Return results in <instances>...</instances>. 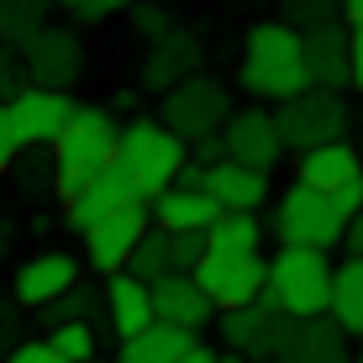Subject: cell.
I'll list each match as a JSON object with an SVG mask.
<instances>
[{
  "label": "cell",
  "mask_w": 363,
  "mask_h": 363,
  "mask_svg": "<svg viewBox=\"0 0 363 363\" xmlns=\"http://www.w3.org/2000/svg\"><path fill=\"white\" fill-rule=\"evenodd\" d=\"M242 90L253 100H290L311 84L306 74V43H300V27L290 21H258L242 43Z\"/></svg>",
  "instance_id": "cell-1"
},
{
  "label": "cell",
  "mask_w": 363,
  "mask_h": 363,
  "mask_svg": "<svg viewBox=\"0 0 363 363\" xmlns=\"http://www.w3.org/2000/svg\"><path fill=\"white\" fill-rule=\"evenodd\" d=\"M116 116H111L106 106H74V116H69V127L58 132V143L48 147L53 153V190L58 200H69V195H79L84 190V179H95L106 164H116Z\"/></svg>",
  "instance_id": "cell-2"
},
{
  "label": "cell",
  "mask_w": 363,
  "mask_h": 363,
  "mask_svg": "<svg viewBox=\"0 0 363 363\" xmlns=\"http://www.w3.org/2000/svg\"><path fill=\"white\" fill-rule=\"evenodd\" d=\"M116 164L153 206V195H164L179 179V169L190 164V143L174 127H164V116H132L116 137Z\"/></svg>",
  "instance_id": "cell-3"
},
{
  "label": "cell",
  "mask_w": 363,
  "mask_h": 363,
  "mask_svg": "<svg viewBox=\"0 0 363 363\" xmlns=\"http://www.w3.org/2000/svg\"><path fill=\"white\" fill-rule=\"evenodd\" d=\"M332 253L327 247H300V242H279V253L269 258V290L279 295V306L290 316H321L332 311Z\"/></svg>",
  "instance_id": "cell-4"
},
{
  "label": "cell",
  "mask_w": 363,
  "mask_h": 363,
  "mask_svg": "<svg viewBox=\"0 0 363 363\" xmlns=\"http://www.w3.org/2000/svg\"><path fill=\"white\" fill-rule=\"evenodd\" d=\"M295 327H300V316H290L274 290H264V295L242 300V306L221 311V342H227V353H242V358H253V363L279 358L284 347H290Z\"/></svg>",
  "instance_id": "cell-5"
},
{
  "label": "cell",
  "mask_w": 363,
  "mask_h": 363,
  "mask_svg": "<svg viewBox=\"0 0 363 363\" xmlns=\"http://www.w3.org/2000/svg\"><path fill=\"white\" fill-rule=\"evenodd\" d=\"M274 121H279L284 153H306V147H321V143H342L347 127H353V111H347L342 90L306 84L300 95L274 106Z\"/></svg>",
  "instance_id": "cell-6"
},
{
  "label": "cell",
  "mask_w": 363,
  "mask_h": 363,
  "mask_svg": "<svg viewBox=\"0 0 363 363\" xmlns=\"http://www.w3.org/2000/svg\"><path fill=\"white\" fill-rule=\"evenodd\" d=\"M347 232V216L332 206L327 190H316V184H290V190L279 195V206H274V237L279 242H300V247H332L342 242Z\"/></svg>",
  "instance_id": "cell-7"
},
{
  "label": "cell",
  "mask_w": 363,
  "mask_h": 363,
  "mask_svg": "<svg viewBox=\"0 0 363 363\" xmlns=\"http://www.w3.org/2000/svg\"><path fill=\"white\" fill-rule=\"evenodd\" d=\"M158 116H164V127H174L184 143H195V137H211V132L227 127L232 95H227V84L211 79V74H190L184 84H174V90L158 100Z\"/></svg>",
  "instance_id": "cell-8"
},
{
  "label": "cell",
  "mask_w": 363,
  "mask_h": 363,
  "mask_svg": "<svg viewBox=\"0 0 363 363\" xmlns=\"http://www.w3.org/2000/svg\"><path fill=\"white\" fill-rule=\"evenodd\" d=\"M84 43L74 27H53L48 21L32 43H21V64H27L32 84H48V90H74L84 79Z\"/></svg>",
  "instance_id": "cell-9"
},
{
  "label": "cell",
  "mask_w": 363,
  "mask_h": 363,
  "mask_svg": "<svg viewBox=\"0 0 363 363\" xmlns=\"http://www.w3.org/2000/svg\"><path fill=\"white\" fill-rule=\"evenodd\" d=\"M74 100L69 90H48V84H27L16 100H6V116H11V132H16L21 147H53L58 132L69 127L74 116Z\"/></svg>",
  "instance_id": "cell-10"
},
{
  "label": "cell",
  "mask_w": 363,
  "mask_h": 363,
  "mask_svg": "<svg viewBox=\"0 0 363 363\" xmlns=\"http://www.w3.org/2000/svg\"><path fill=\"white\" fill-rule=\"evenodd\" d=\"M190 274L206 284V295L216 300L221 311L269 290V258H258V253H216V247H206V258H200Z\"/></svg>",
  "instance_id": "cell-11"
},
{
  "label": "cell",
  "mask_w": 363,
  "mask_h": 363,
  "mask_svg": "<svg viewBox=\"0 0 363 363\" xmlns=\"http://www.w3.org/2000/svg\"><path fill=\"white\" fill-rule=\"evenodd\" d=\"M153 227V216H147V206H121L111 211V216H100L90 232H84V264L95 274H121L137 247V237Z\"/></svg>",
  "instance_id": "cell-12"
},
{
  "label": "cell",
  "mask_w": 363,
  "mask_h": 363,
  "mask_svg": "<svg viewBox=\"0 0 363 363\" xmlns=\"http://www.w3.org/2000/svg\"><path fill=\"white\" fill-rule=\"evenodd\" d=\"M79 279H84V264L74 253H37V258H27V264H16V274H11V295H16L21 311H48Z\"/></svg>",
  "instance_id": "cell-13"
},
{
  "label": "cell",
  "mask_w": 363,
  "mask_h": 363,
  "mask_svg": "<svg viewBox=\"0 0 363 363\" xmlns=\"http://www.w3.org/2000/svg\"><path fill=\"white\" fill-rule=\"evenodd\" d=\"M221 143H227V158L247 169H274L284 158V137H279V121H274L269 106H247V111H232L227 127H221Z\"/></svg>",
  "instance_id": "cell-14"
},
{
  "label": "cell",
  "mask_w": 363,
  "mask_h": 363,
  "mask_svg": "<svg viewBox=\"0 0 363 363\" xmlns=\"http://www.w3.org/2000/svg\"><path fill=\"white\" fill-rule=\"evenodd\" d=\"M121 206H147V200H143V190L127 179V169H121V164H106L95 179H84L79 195L64 200V221H69V232L84 237L100 216H111V211H121Z\"/></svg>",
  "instance_id": "cell-15"
},
{
  "label": "cell",
  "mask_w": 363,
  "mask_h": 363,
  "mask_svg": "<svg viewBox=\"0 0 363 363\" xmlns=\"http://www.w3.org/2000/svg\"><path fill=\"white\" fill-rule=\"evenodd\" d=\"M200 37L184 32V27H169L164 37L147 43V58H143V90L147 95H169L174 84H184L190 74H200Z\"/></svg>",
  "instance_id": "cell-16"
},
{
  "label": "cell",
  "mask_w": 363,
  "mask_h": 363,
  "mask_svg": "<svg viewBox=\"0 0 363 363\" xmlns=\"http://www.w3.org/2000/svg\"><path fill=\"white\" fill-rule=\"evenodd\" d=\"M153 311H158V321H174V327H184V332H206L221 306L206 295V284H200L190 269H174L164 279H153Z\"/></svg>",
  "instance_id": "cell-17"
},
{
  "label": "cell",
  "mask_w": 363,
  "mask_h": 363,
  "mask_svg": "<svg viewBox=\"0 0 363 363\" xmlns=\"http://www.w3.org/2000/svg\"><path fill=\"white\" fill-rule=\"evenodd\" d=\"M306 43V74L311 84L321 90H347L353 84V53H347V21H321V27H306L300 32Z\"/></svg>",
  "instance_id": "cell-18"
},
{
  "label": "cell",
  "mask_w": 363,
  "mask_h": 363,
  "mask_svg": "<svg viewBox=\"0 0 363 363\" xmlns=\"http://www.w3.org/2000/svg\"><path fill=\"white\" fill-rule=\"evenodd\" d=\"M279 358L284 363H347V358H353V332H347L332 311H321V316L300 321L295 337H290V347H284Z\"/></svg>",
  "instance_id": "cell-19"
},
{
  "label": "cell",
  "mask_w": 363,
  "mask_h": 363,
  "mask_svg": "<svg viewBox=\"0 0 363 363\" xmlns=\"http://www.w3.org/2000/svg\"><path fill=\"white\" fill-rule=\"evenodd\" d=\"M106 316H111L116 342H121V337H132V332H143L147 321H158V311H153V284L137 279L132 269L106 274Z\"/></svg>",
  "instance_id": "cell-20"
},
{
  "label": "cell",
  "mask_w": 363,
  "mask_h": 363,
  "mask_svg": "<svg viewBox=\"0 0 363 363\" xmlns=\"http://www.w3.org/2000/svg\"><path fill=\"white\" fill-rule=\"evenodd\" d=\"M353 174H363V153L358 143H321V147H306V153H295V179L300 184H316V190H337L342 179H353Z\"/></svg>",
  "instance_id": "cell-21"
},
{
  "label": "cell",
  "mask_w": 363,
  "mask_h": 363,
  "mask_svg": "<svg viewBox=\"0 0 363 363\" xmlns=\"http://www.w3.org/2000/svg\"><path fill=\"white\" fill-rule=\"evenodd\" d=\"M206 190L221 200V211H258L269 200V174L237 164V158H221L206 169Z\"/></svg>",
  "instance_id": "cell-22"
},
{
  "label": "cell",
  "mask_w": 363,
  "mask_h": 363,
  "mask_svg": "<svg viewBox=\"0 0 363 363\" xmlns=\"http://www.w3.org/2000/svg\"><path fill=\"white\" fill-rule=\"evenodd\" d=\"M221 216V200L211 190H190V184H169L164 195H153V221L164 232H190V227H211Z\"/></svg>",
  "instance_id": "cell-23"
},
{
  "label": "cell",
  "mask_w": 363,
  "mask_h": 363,
  "mask_svg": "<svg viewBox=\"0 0 363 363\" xmlns=\"http://www.w3.org/2000/svg\"><path fill=\"white\" fill-rule=\"evenodd\" d=\"M190 347H195V332L174 327V321H147L143 332L121 337L116 363H174L179 353H190Z\"/></svg>",
  "instance_id": "cell-24"
},
{
  "label": "cell",
  "mask_w": 363,
  "mask_h": 363,
  "mask_svg": "<svg viewBox=\"0 0 363 363\" xmlns=\"http://www.w3.org/2000/svg\"><path fill=\"white\" fill-rule=\"evenodd\" d=\"M332 316L353 337H363V258L347 253L332 274Z\"/></svg>",
  "instance_id": "cell-25"
},
{
  "label": "cell",
  "mask_w": 363,
  "mask_h": 363,
  "mask_svg": "<svg viewBox=\"0 0 363 363\" xmlns=\"http://www.w3.org/2000/svg\"><path fill=\"white\" fill-rule=\"evenodd\" d=\"M258 242H264L258 211H221L206 227V247H216V253H258Z\"/></svg>",
  "instance_id": "cell-26"
},
{
  "label": "cell",
  "mask_w": 363,
  "mask_h": 363,
  "mask_svg": "<svg viewBox=\"0 0 363 363\" xmlns=\"http://www.w3.org/2000/svg\"><path fill=\"white\" fill-rule=\"evenodd\" d=\"M37 316H48V327H53V321H95L100 327V321H111L106 316V284L100 279H79L69 295H58L53 306L37 311Z\"/></svg>",
  "instance_id": "cell-27"
},
{
  "label": "cell",
  "mask_w": 363,
  "mask_h": 363,
  "mask_svg": "<svg viewBox=\"0 0 363 363\" xmlns=\"http://www.w3.org/2000/svg\"><path fill=\"white\" fill-rule=\"evenodd\" d=\"M48 16H53V0H0V43H32L48 27Z\"/></svg>",
  "instance_id": "cell-28"
},
{
  "label": "cell",
  "mask_w": 363,
  "mask_h": 363,
  "mask_svg": "<svg viewBox=\"0 0 363 363\" xmlns=\"http://www.w3.org/2000/svg\"><path fill=\"white\" fill-rule=\"evenodd\" d=\"M127 269L137 274V279H164V274H174V242H169V232L158 227H147L143 237H137V247H132V258H127Z\"/></svg>",
  "instance_id": "cell-29"
},
{
  "label": "cell",
  "mask_w": 363,
  "mask_h": 363,
  "mask_svg": "<svg viewBox=\"0 0 363 363\" xmlns=\"http://www.w3.org/2000/svg\"><path fill=\"white\" fill-rule=\"evenodd\" d=\"M48 342H53V353L64 358V363H90V358H100V327H95V321H53Z\"/></svg>",
  "instance_id": "cell-30"
},
{
  "label": "cell",
  "mask_w": 363,
  "mask_h": 363,
  "mask_svg": "<svg viewBox=\"0 0 363 363\" xmlns=\"http://www.w3.org/2000/svg\"><path fill=\"white\" fill-rule=\"evenodd\" d=\"M279 11H284V21L290 27H321V21H337L342 16V0H279Z\"/></svg>",
  "instance_id": "cell-31"
},
{
  "label": "cell",
  "mask_w": 363,
  "mask_h": 363,
  "mask_svg": "<svg viewBox=\"0 0 363 363\" xmlns=\"http://www.w3.org/2000/svg\"><path fill=\"white\" fill-rule=\"evenodd\" d=\"M27 84H32V79H27V64H21V48L0 43V106H6V100H16Z\"/></svg>",
  "instance_id": "cell-32"
},
{
  "label": "cell",
  "mask_w": 363,
  "mask_h": 363,
  "mask_svg": "<svg viewBox=\"0 0 363 363\" xmlns=\"http://www.w3.org/2000/svg\"><path fill=\"white\" fill-rule=\"evenodd\" d=\"M37 153H43V147H21V158H16V164H21V190H27V195H37V190H53V158H37Z\"/></svg>",
  "instance_id": "cell-33"
},
{
  "label": "cell",
  "mask_w": 363,
  "mask_h": 363,
  "mask_svg": "<svg viewBox=\"0 0 363 363\" xmlns=\"http://www.w3.org/2000/svg\"><path fill=\"white\" fill-rule=\"evenodd\" d=\"M132 27H137V37L143 43H153V37H164L169 27H174V16L164 6H147V0H132Z\"/></svg>",
  "instance_id": "cell-34"
},
{
  "label": "cell",
  "mask_w": 363,
  "mask_h": 363,
  "mask_svg": "<svg viewBox=\"0 0 363 363\" xmlns=\"http://www.w3.org/2000/svg\"><path fill=\"white\" fill-rule=\"evenodd\" d=\"M174 242V269H195L206 258V227H190V232H169Z\"/></svg>",
  "instance_id": "cell-35"
},
{
  "label": "cell",
  "mask_w": 363,
  "mask_h": 363,
  "mask_svg": "<svg viewBox=\"0 0 363 363\" xmlns=\"http://www.w3.org/2000/svg\"><path fill=\"white\" fill-rule=\"evenodd\" d=\"M27 342V327H21V306H16V295L11 300H0V358L11 353V347H21Z\"/></svg>",
  "instance_id": "cell-36"
},
{
  "label": "cell",
  "mask_w": 363,
  "mask_h": 363,
  "mask_svg": "<svg viewBox=\"0 0 363 363\" xmlns=\"http://www.w3.org/2000/svg\"><path fill=\"white\" fill-rule=\"evenodd\" d=\"M74 21H111L121 11H132V0H64Z\"/></svg>",
  "instance_id": "cell-37"
},
{
  "label": "cell",
  "mask_w": 363,
  "mask_h": 363,
  "mask_svg": "<svg viewBox=\"0 0 363 363\" xmlns=\"http://www.w3.org/2000/svg\"><path fill=\"white\" fill-rule=\"evenodd\" d=\"M0 363H64V358L53 353V342H48V337H27V342L11 347V353L0 358Z\"/></svg>",
  "instance_id": "cell-38"
},
{
  "label": "cell",
  "mask_w": 363,
  "mask_h": 363,
  "mask_svg": "<svg viewBox=\"0 0 363 363\" xmlns=\"http://www.w3.org/2000/svg\"><path fill=\"white\" fill-rule=\"evenodd\" d=\"M332 206L342 211L347 221L358 216V211H363V174H353V179H342V184H337V190H332Z\"/></svg>",
  "instance_id": "cell-39"
},
{
  "label": "cell",
  "mask_w": 363,
  "mask_h": 363,
  "mask_svg": "<svg viewBox=\"0 0 363 363\" xmlns=\"http://www.w3.org/2000/svg\"><path fill=\"white\" fill-rule=\"evenodd\" d=\"M16 158H21V143H16V132H11L6 106H0V174H11V169H16Z\"/></svg>",
  "instance_id": "cell-40"
},
{
  "label": "cell",
  "mask_w": 363,
  "mask_h": 363,
  "mask_svg": "<svg viewBox=\"0 0 363 363\" xmlns=\"http://www.w3.org/2000/svg\"><path fill=\"white\" fill-rule=\"evenodd\" d=\"M190 158H195V164H221V158H227V143H221V132L195 137V143H190Z\"/></svg>",
  "instance_id": "cell-41"
},
{
  "label": "cell",
  "mask_w": 363,
  "mask_h": 363,
  "mask_svg": "<svg viewBox=\"0 0 363 363\" xmlns=\"http://www.w3.org/2000/svg\"><path fill=\"white\" fill-rule=\"evenodd\" d=\"M347 53H353V90H363V21H347Z\"/></svg>",
  "instance_id": "cell-42"
},
{
  "label": "cell",
  "mask_w": 363,
  "mask_h": 363,
  "mask_svg": "<svg viewBox=\"0 0 363 363\" xmlns=\"http://www.w3.org/2000/svg\"><path fill=\"white\" fill-rule=\"evenodd\" d=\"M342 247H347V253H358V258H363V211H358L353 221H347V232H342Z\"/></svg>",
  "instance_id": "cell-43"
},
{
  "label": "cell",
  "mask_w": 363,
  "mask_h": 363,
  "mask_svg": "<svg viewBox=\"0 0 363 363\" xmlns=\"http://www.w3.org/2000/svg\"><path fill=\"white\" fill-rule=\"evenodd\" d=\"M216 358H221V353H211V347H206V342H195V347H190V353H179V358H174V363H216Z\"/></svg>",
  "instance_id": "cell-44"
},
{
  "label": "cell",
  "mask_w": 363,
  "mask_h": 363,
  "mask_svg": "<svg viewBox=\"0 0 363 363\" xmlns=\"http://www.w3.org/2000/svg\"><path fill=\"white\" fill-rule=\"evenodd\" d=\"M342 21H363V0H342Z\"/></svg>",
  "instance_id": "cell-45"
},
{
  "label": "cell",
  "mask_w": 363,
  "mask_h": 363,
  "mask_svg": "<svg viewBox=\"0 0 363 363\" xmlns=\"http://www.w3.org/2000/svg\"><path fill=\"white\" fill-rule=\"evenodd\" d=\"M216 363H253V358H242V353H227V358H216Z\"/></svg>",
  "instance_id": "cell-46"
},
{
  "label": "cell",
  "mask_w": 363,
  "mask_h": 363,
  "mask_svg": "<svg viewBox=\"0 0 363 363\" xmlns=\"http://www.w3.org/2000/svg\"><path fill=\"white\" fill-rule=\"evenodd\" d=\"M11 253V232H0V258H6Z\"/></svg>",
  "instance_id": "cell-47"
},
{
  "label": "cell",
  "mask_w": 363,
  "mask_h": 363,
  "mask_svg": "<svg viewBox=\"0 0 363 363\" xmlns=\"http://www.w3.org/2000/svg\"><path fill=\"white\" fill-rule=\"evenodd\" d=\"M353 358H358V363H363V337H358V353H353Z\"/></svg>",
  "instance_id": "cell-48"
},
{
  "label": "cell",
  "mask_w": 363,
  "mask_h": 363,
  "mask_svg": "<svg viewBox=\"0 0 363 363\" xmlns=\"http://www.w3.org/2000/svg\"><path fill=\"white\" fill-rule=\"evenodd\" d=\"M269 363H284V358H269Z\"/></svg>",
  "instance_id": "cell-49"
},
{
  "label": "cell",
  "mask_w": 363,
  "mask_h": 363,
  "mask_svg": "<svg viewBox=\"0 0 363 363\" xmlns=\"http://www.w3.org/2000/svg\"><path fill=\"white\" fill-rule=\"evenodd\" d=\"M90 363H106V358H90Z\"/></svg>",
  "instance_id": "cell-50"
},
{
  "label": "cell",
  "mask_w": 363,
  "mask_h": 363,
  "mask_svg": "<svg viewBox=\"0 0 363 363\" xmlns=\"http://www.w3.org/2000/svg\"><path fill=\"white\" fill-rule=\"evenodd\" d=\"M358 153H363V143H358Z\"/></svg>",
  "instance_id": "cell-51"
}]
</instances>
